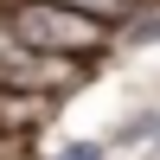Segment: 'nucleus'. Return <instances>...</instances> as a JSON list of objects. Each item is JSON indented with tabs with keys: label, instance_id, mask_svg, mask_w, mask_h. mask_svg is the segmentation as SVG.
<instances>
[{
	"label": "nucleus",
	"instance_id": "obj_1",
	"mask_svg": "<svg viewBox=\"0 0 160 160\" xmlns=\"http://www.w3.org/2000/svg\"><path fill=\"white\" fill-rule=\"evenodd\" d=\"M13 38L32 51H58V58H83V51L102 45V19H83V13L58 7V0H32V7L13 13Z\"/></svg>",
	"mask_w": 160,
	"mask_h": 160
},
{
	"label": "nucleus",
	"instance_id": "obj_2",
	"mask_svg": "<svg viewBox=\"0 0 160 160\" xmlns=\"http://www.w3.org/2000/svg\"><path fill=\"white\" fill-rule=\"evenodd\" d=\"M58 7L83 13V19H122V13H128V0H58Z\"/></svg>",
	"mask_w": 160,
	"mask_h": 160
},
{
	"label": "nucleus",
	"instance_id": "obj_3",
	"mask_svg": "<svg viewBox=\"0 0 160 160\" xmlns=\"http://www.w3.org/2000/svg\"><path fill=\"white\" fill-rule=\"evenodd\" d=\"M154 135H160V109H141V115H135V122H128L115 141H128V148H135V141H154Z\"/></svg>",
	"mask_w": 160,
	"mask_h": 160
},
{
	"label": "nucleus",
	"instance_id": "obj_4",
	"mask_svg": "<svg viewBox=\"0 0 160 160\" xmlns=\"http://www.w3.org/2000/svg\"><path fill=\"white\" fill-rule=\"evenodd\" d=\"M128 38H135V45H160V7L148 13V19H135V26H128Z\"/></svg>",
	"mask_w": 160,
	"mask_h": 160
},
{
	"label": "nucleus",
	"instance_id": "obj_5",
	"mask_svg": "<svg viewBox=\"0 0 160 160\" xmlns=\"http://www.w3.org/2000/svg\"><path fill=\"white\" fill-rule=\"evenodd\" d=\"M58 160H102V148H96V141H71Z\"/></svg>",
	"mask_w": 160,
	"mask_h": 160
}]
</instances>
